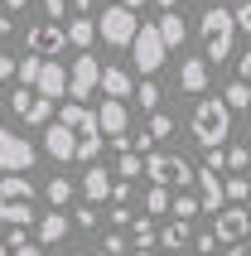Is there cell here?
I'll return each mask as SVG.
<instances>
[{"label":"cell","instance_id":"9f6ffc18","mask_svg":"<svg viewBox=\"0 0 251 256\" xmlns=\"http://www.w3.org/2000/svg\"><path fill=\"white\" fill-rule=\"evenodd\" d=\"M0 112H5V102H0Z\"/></svg>","mask_w":251,"mask_h":256},{"label":"cell","instance_id":"60d3db41","mask_svg":"<svg viewBox=\"0 0 251 256\" xmlns=\"http://www.w3.org/2000/svg\"><path fill=\"white\" fill-rule=\"evenodd\" d=\"M126 198H130V184L116 179V184H112V203H121V208H126Z\"/></svg>","mask_w":251,"mask_h":256},{"label":"cell","instance_id":"ffe728a7","mask_svg":"<svg viewBox=\"0 0 251 256\" xmlns=\"http://www.w3.org/2000/svg\"><path fill=\"white\" fill-rule=\"evenodd\" d=\"M112 174L102 170V164H92V170H87V179H82V194H87V203H102V198H112Z\"/></svg>","mask_w":251,"mask_h":256},{"label":"cell","instance_id":"11a10c76","mask_svg":"<svg viewBox=\"0 0 251 256\" xmlns=\"http://www.w3.org/2000/svg\"><path fill=\"white\" fill-rule=\"evenodd\" d=\"M164 256H184V252H164Z\"/></svg>","mask_w":251,"mask_h":256},{"label":"cell","instance_id":"277c9868","mask_svg":"<svg viewBox=\"0 0 251 256\" xmlns=\"http://www.w3.org/2000/svg\"><path fill=\"white\" fill-rule=\"evenodd\" d=\"M0 222L5 228H29L34 222V184L24 174H5L0 179Z\"/></svg>","mask_w":251,"mask_h":256},{"label":"cell","instance_id":"d4e9b609","mask_svg":"<svg viewBox=\"0 0 251 256\" xmlns=\"http://www.w3.org/2000/svg\"><path fill=\"white\" fill-rule=\"evenodd\" d=\"M5 246H10V256H44L39 242H29V232L24 228H14L10 237H5Z\"/></svg>","mask_w":251,"mask_h":256},{"label":"cell","instance_id":"30bf717a","mask_svg":"<svg viewBox=\"0 0 251 256\" xmlns=\"http://www.w3.org/2000/svg\"><path fill=\"white\" fill-rule=\"evenodd\" d=\"M246 232H251V213L242 208V203H227L222 213L212 218V237H218V242H227V246L246 242Z\"/></svg>","mask_w":251,"mask_h":256},{"label":"cell","instance_id":"ba28073f","mask_svg":"<svg viewBox=\"0 0 251 256\" xmlns=\"http://www.w3.org/2000/svg\"><path fill=\"white\" fill-rule=\"evenodd\" d=\"M34 160H39V150L24 136L0 126V174H24V170H34Z\"/></svg>","mask_w":251,"mask_h":256},{"label":"cell","instance_id":"ab89813d","mask_svg":"<svg viewBox=\"0 0 251 256\" xmlns=\"http://www.w3.org/2000/svg\"><path fill=\"white\" fill-rule=\"evenodd\" d=\"M194 246H198V256H218V237H212V232H203Z\"/></svg>","mask_w":251,"mask_h":256},{"label":"cell","instance_id":"f35d334b","mask_svg":"<svg viewBox=\"0 0 251 256\" xmlns=\"http://www.w3.org/2000/svg\"><path fill=\"white\" fill-rule=\"evenodd\" d=\"M102 252H106V256H121V252H126V237H121V232H106V242H102Z\"/></svg>","mask_w":251,"mask_h":256},{"label":"cell","instance_id":"3957f363","mask_svg":"<svg viewBox=\"0 0 251 256\" xmlns=\"http://www.w3.org/2000/svg\"><path fill=\"white\" fill-rule=\"evenodd\" d=\"M58 121L68 126V136H72V145H78V160H92L102 155V126H97V112H87L82 102H68L63 112H58Z\"/></svg>","mask_w":251,"mask_h":256},{"label":"cell","instance_id":"e575fe53","mask_svg":"<svg viewBox=\"0 0 251 256\" xmlns=\"http://www.w3.org/2000/svg\"><path fill=\"white\" fill-rule=\"evenodd\" d=\"M68 198H72V184H68V179H48V203H54V208H63Z\"/></svg>","mask_w":251,"mask_h":256},{"label":"cell","instance_id":"db71d44e","mask_svg":"<svg viewBox=\"0 0 251 256\" xmlns=\"http://www.w3.org/2000/svg\"><path fill=\"white\" fill-rule=\"evenodd\" d=\"M68 256H87V252H68Z\"/></svg>","mask_w":251,"mask_h":256},{"label":"cell","instance_id":"4316f807","mask_svg":"<svg viewBox=\"0 0 251 256\" xmlns=\"http://www.w3.org/2000/svg\"><path fill=\"white\" fill-rule=\"evenodd\" d=\"M169 213L179 218V222H188L194 213H203V203H198V194H174V203H169Z\"/></svg>","mask_w":251,"mask_h":256},{"label":"cell","instance_id":"f546056e","mask_svg":"<svg viewBox=\"0 0 251 256\" xmlns=\"http://www.w3.org/2000/svg\"><path fill=\"white\" fill-rule=\"evenodd\" d=\"M39 68H44V58L24 54V58H20V68H14V72H20V82H24V87H34V82H39Z\"/></svg>","mask_w":251,"mask_h":256},{"label":"cell","instance_id":"7a4b0ae2","mask_svg":"<svg viewBox=\"0 0 251 256\" xmlns=\"http://www.w3.org/2000/svg\"><path fill=\"white\" fill-rule=\"evenodd\" d=\"M198 39H203V58L208 63H227L232 58V44H237V14L227 10V5H212L198 20Z\"/></svg>","mask_w":251,"mask_h":256},{"label":"cell","instance_id":"f1b7e54d","mask_svg":"<svg viewBox=\"0 0 251 256\" xmlns=\"http://www.w3.org/2000/svg\"><path fill=\"white\" fill-rule=\"evenodd\" d=\"M222 102L232 106V112H242V106H251V82H242V78H237V82H232V87L222 92Z\"/></svg>","mask_w":251,"mask_h":256},{"label":"cell","instance_id":"7402d4cb","mask_svg":"<svg viewBox=\"0 0 251 256\" xmlns=\"http://www.w3.org/2000/svg\"><path fill=\"white\" fill-rule=\"evenodd\" d=\"M160 39H164V48H179V44H184V14L179 10L160 14Z\"/></svg>","mask_w":251,"mask_h":256},{"label":"cell","instance_id":"cb8c5ba5","mask_svg":"<svg viewBox=\"0 0 251 256\" xmlns=\"http://www.w3.org/2000/svg\"><path fill=\"white\" fill-rule=\"evenodd\" d=\"M10 34H14L10 14H0V82H5V78H10V72L20 68V63H14V58H10V48H5V44H10Z\"/></svg>","mask_w":251,"mask_h":256},{"label":"cell","instance_id":"44dd1931","mask_svg":"<svg viewBox=\"0 0 251 256\" xmlns=\"http://www.w3.org/2000/svg\"><path fill=\"white\" fill-rule=\"evenodd\" d=\"M92 39H97V20H87V14L68 20V44L78 48V54H87V48H92Z\"/></svg>","mask_w":251,"mask_h":256},{"label":"cell","instance_id":"d590c367","mask_svg":"<svg viewBox=\"0 0 251 256\" xmlns=\"http://www.w3.org/2000/svg\"><path fill=\"white\" fill-rule=\"evenodd\" d=\"M246 164H251V150H246V145H232V150H227V170H232V174H242Z\"/></svg>","mask_w":251,"mask_h":256},{"label":"cell","instance_id":"8d00e7d4","mask_svg":"<svg viewBox=\"0 0 251 256\" xmlns=\"http://www.w3.org/2000/svg\"><path fill=\"white\" fill-rule=\"evenodd\" d=\"M72 222H78V228H97V203H82V208L72 213Z\"/></svg>","mask_w":251,"mask_h":256},{"label":"cell","instance_id":"1f68e13d","mask_svg":"<svg viewBox=\"0 0 251 256\" xmlns=\"http://www.w3.org/2000/svg\"><path fill=\"white\" fill-rule=\"evenodd\" d=\"M154 136V140H169V136H174V116H164V112H154L150 116V126H145Z\"/></svg>","mask_w":251,"mask_h":256},{"label":"cell","instance_id":"7c38bea8","mask_svg":"<svg viewBox=\"0 0 251 256\" xmlns=\"http://www.w3.org/2000/svg\"><path fill=\"white\" fill-rule=\"evenodd\" d=\"M10 106L24 116L29 126H48V121H54V102H48V97H39V92H29V87H20V92H14V97H10Z\"/></svg>","mask_w":251,"mask_h":256},{"label":"cell","instance_id":"74e56055","mask_svg":"<svg viewBox=\"0 0 251 256\" xmlns=\"http://www.w3.org/2000/svg\"><path fill=\"white\" fill-rule=\"evenodd\" d=\"M44 14H48V24H58L68 14V0H44Z\"/></svg>","mask_w":251,"mask_h":256},{"label":"cell","instance_id":"8fae6325","mask_svg":"<svg viewBox=\"0 0 251 256\" xmlns=\"http://www.w3.org/2000/svg\"><path fill=\"white\" fill-rule=\"evenodd\" d=\"M63 48H68V29L63 24H48V20H44V24L29 29V54L34 58H58Z\"/></svg>","mask_w":251,"mask_h":256},{"label":"cell","instance_id":"8992f818","mask_svg":"<svg viewBox=\"0 0 251 256\" xmlns=\"http://www.w3.org/2000/svg\"><path fill=\"white\" fill-rule=\"evenodd\" d=\"M136 29H140L136 24V10H126L121 0L97 14V39H106L112 48H130V44H136Z\"/></svg>","mask_w":251,"mask_h":256},{"label":"cell","instance_id":"2e32d148","mask_svg":"<svg viewBox=\"0 0 251 256\" xmlns=\"http://www.w3.org/2000/svg\"><path fill=\"white\" fill-rule=\"evenodd\" d=\"M44 150H48L58 164L78 160V145H72V136H68V126H63V121H48V126H44Z\"/></svg>","mask_w":251,"mask_h":256},{"label":"cell","instance_id":"9a60e30c","mask_svg":"<svg viewBox=\"0 0 251 256\" xmlns=\"http://www.w3.org/2000/svg\"><path fill=\"white\" fill-rule=\"evenodd\" d=\"M34 92H39V97H48V102H58L63 92H68V68H63V63H54V58H44Z\"/></svg>","mask_w":251,"mask_h":256},{"label":"cell","instance_id":"83f0119b","mask_svg":"<svg viewBox=\"0 0 251 256\" xmlns=\"http://www.w3.org/2000/svg\"><path fill=\"white\" fill-rule=\"evenodd\" d=\"M116 174H121L126 184H130V179H136V174H145V155H136V150H126V155L116 160Z\"/></svg>","mask_w":251,"mask_h":256},{"label":"cell","instance_id":"836d02e7","mask_svg":"<svg viewBox=\"0 0 251 256\" xmlns=\"http://www.w3.org/2000/svg\"><path fill=\"white\" fill-rule=\"evenodd\" d=\"M227 198H232V203H246V198H251V179L232 174V179H227Z\"/></svg>","mask_w":251,"mask_h":256},{"label":"cell","instance_id":"9c48e42d","mask_svg":"<svg viewBox=\"0 0 251 256\" xmlns=\"http://www.w3.org/2000/svg\"><path fill=\"white\" fill-rule=\"evenodd\" d=\"M97 87H102V63L92 54H78V58H72V68H68V97L72 102H87Z\"/></svg>","mask_w":251,"mask_h":256},{"label":"cell","instance_id":"d6986e66","mask_svg":"<svg viewBox=\"0 0 251 256\" xmlns=\"http://www.w3.org/2000/svg\"><path fill=\"white\" fill-rule=\"evenodd\" d=\"M63 237H68V213H63V208L44 213L39 218V246H54V242H63Z\"/></svg>","mask_w":251,"mask_h":256},{"label":"cell","instance_id":"5bb4252c","mask_svg":"<svg viewBox=\"0 0 251 256\" xmlns=\"http://www.w3.org/2000/svg\"><path fill=\"white\" fill-rule=\"evenodd\" d=\"M97 126H102V136L106 140H121L126 130H130V112H126V102H102V112H97Z\"/></svg>","mask_w":251,"mask_h":256},{"label":"cell","instance_id":"4dcf8cb0","mask_svg":"<svg viewBox=\"0 0 251 256\" xmlns=\"http://www.w3.org/2000/svg\"><path fill=\"white\" fill-rule=\"evenodd\" d=\"M136 102H140V106H145V112L154 116V106H160V87H154V78H145V82L136 87Z\"/></svg>","mask_w":251,"mask_h":256},{"label":"cell","instance_id":"484cf974","mask_svg":"<svg viewBox=\"0 0 251 256\" xmlns=\"http://www.w3.org/2000/svg\"><path fill=\"white\" fill-rule=\"evenodd\" d=\"M169 203H174V194H169V188H160V184H150V188H145V218L169 213Z\"/></svg>","mask_w":251,"mask_h":256},{"label":"cell","instance_id":"e0dca14e","mask_svg":"<svg viewBox=\"0 0 251 256\" xmlns=\"http://www.w3.org/2000/svg\"><path fill=\"white\" fill-rule=\"evenodd\" d=\"M179 87H184V92H194V97H203V92H208V58H184Z\"/></svg>","mask_w":251,"mask_h":256},{"label":"cell","instance_id":"c3c4849f","mask_svg":"<svg viewBox=\"0 0 251 256\" xmlns=\"http://www.w3.org/2000/svg\"><path fill=\"white\" fill-rule=\"evenodd\" d=\"M154 5H160V10H179V0H154Z\"/></svg>","mask_w":251,"mask_h":256},{"label":"cell","instance_id":"d6a6232c","mask_svg":"<svg viewBox=\"0 0 251 256\" xmlns=\"http://www.w3.org/2000/svg\"><path fill=\"white\" fill-rule=\"evenodd\" d=\"M130 232H136V246H140V252H150V246H154V228H150V218H136V222H130Z\"/></svg>","mask_w":251,"mask_h":256},{"label":"cell","instance_id":"bcb514c9","mask_svg":"<svg viewBox=\"0 0 251 256\" xmlns=\"http://www.w3.org/2000/svg\"><path fill=\"white\" fill-rule=\"evenodd\" d=\"M227 256H251V246H246V242H237V246H227Z\"/></svg>","mask_w":251,"mask_h":256},{"label":"cell","instance_id":"6f0895ef","mask_svg":"<svg viewBox=\"0 0 251 256\" xmlns=\"http://www.w3.org/2000/svg\"><path fill=\"white\" fill-rule=\"evenodd\" d=\"M97 256H106V252H97Z\"/></svg>","mask_w":251,"mask_h":256},{"label":"cell","instance_id":"603a6c76","mask_svg":"<svg viewBox=\"0 0 251 256\" xmlns=\"http://www.w3.org/2000/svg\"><path fill=\"white\" fill-rule=\"evenodd\" d=\"M188 242H194V232H188V222H179V218L160 232V246H164V252H184Z\"/></svg>","mask_w":251,"mask_h":256},{"label":"cell","instance_id":"ee69618b","mask_svg":"<svg viewBox=\"0 0 251 256\" xmlns=\"http://www.w3.org/2000/svg\"><path fill=\"white\" fill-rule=\"evenodd\" d=\"M106 218H112L116 228H126V222H130V208H121V203H116V208H112V213H106Z\"/></svg>","mask_w":251,"mask_h":256},{"label":"cell","instance_id":"816d5d0a","mask_svg":"<svg viewBox=\"0 0 251 256\" xmlns=\"http://www.w3.org/2000/svg\"><path fill=\"white\" fill-rule=\"evenodd\" d=\"M0 256H10V246H5V242H0Z\"/></svg>","mask_w":251,"mask_h":256},{"label":"cell","instance_id":"f5cc1de1","mask_svg":"<svg viewBox=\"0 0 251 256\" xmlns=\"http://www.w3.org/2000/svg\"><path fill=\"white\" fill-rule=\"evenodd\" d=\"M232 5H251V0H232Z\"/></svg>","mask_w":251,"mask_h":256},{"label":"cell","instance_id":"6da1fadb","mask_svg":"<svg viewBox=\"0 0 251 256\" xmlns=\"http://www.w3.org/2000/svg\"><path fill=\"white\" fill-rule=\"evenodd\" d=\"M188 130H194V140L203 150H222V140L232 136V106L222 97H203L188 116Z\"/></svg>","mask_w":251,"mask_h":256},{"label":"cell","instance_id":"ac0fdd59","mask_svg":"<svg viewBox=\"0 0 251 256\" xmlns=\"http://www.w3.org/2000/svg\"><path fill=\"white\" fill-rule=\"evenodd\" d=\"M102 92L112 102H126V97H136V82H130L126 68H102Z\"/></svg>","mask_w":251,"mask_h":256},{"label":"cell","instance_id":"b9f144b4","mask_svg":"<svg viewBox=\"0 0 251 256\" xmlns=\"http://www.w3.org/2000/svg\"><path fill=\"white\" fill-rule=\"evenodd\" d=\"M208 170H218V174L227 170V150H208Z\"/></svg>","mask_w":251,"mask_h":256},{"label":"cell","instance_id":"4fadbf2b","mask_svg":"<svg viewBox=\"0 0 251 256\" xmlns=\"http://www.w3.org/2000/svg\"><path fill=\"white\" fill-rule=\"evenodd\" d=\"M222 198H227L222 174L203 164V170H198V203H203V213H212V218H218V213H222Z\"/></svg>","mask_w":251,"mask_h":256},{"label":"cell","instance_id":"f907efd6","mask_svg":"<svg viewBox=\"0 0 251 256\" xmlns=\"http://www.w3.org/2000/svg\"><path fill=\"white\" fill-rule=\"evenodd\" d=\"M121 5H126V10H140V5H145V0H121Z\"/></svg>","mask_w":251,"mask_h":256},{"label":"cell","instance_id":"5b68a950","mask_svg":"<svg viewBox=\"0 0 251 256\" xmlns=\"http://www.w3.org/2000/svg\"><path fill=\"white\" fill-rule=\"evenodd\" d=\"M145 174H150V184H160V188H179V194H188V184H198V170H194L184 155H169V150H154V155H145Z\"/></svg>","mask_w":251,"mask_h":256},{"label":"cell","instance_id":"7bdbcfd3","mask_svg":"<svg viewBox=\"0 0 251 256\" xmlns=\"http://www.w3.org/2000/svg\"><path fill=\"white\" fill-rule=\"evenodd\" d=\"M232 14H237V29H246V34H251V5H237Z\"/></svg>","mask_w":251,"mask_h":256},{"label":"cell","instance_id":"7dc6e473","mask_svg":"<svg viewBox=\"0 0 251 256\" xmlns=\"http://www.w3.org/2000/svg\"><path fill=\"white\" fill-rule=\"evenodd\" d=\"M72 10H78V14H87V10H92V0H72Z\"/></svg>","mask_w":251,"mask_h":256},{"label":"cell","instance_id":"f6af8a7d","mask_svg":"<svg viewBox=\"0 0 251 256\" xmlns=\"http://www.w3.org/2000/svg\"><path fill=\"white\" fill-rule=\"evenodd\" d=\"M242 82H251V48L242 54Z\"/></svg>","mask_w":251,"mask_h":256},{"label":"cell","instance_id":"52a82bcc","mask_svg":"<svg viewBox=\"0 0 251 256\" xmlns=\"http://www.w3.org/2000/svg\"><path fill=\"white\" fill-rule=\"evenodd\" d=\"M130 58H136V68L145 72V78H154V72L164 68L169 48H164V39H160V24H140V29H136V44H130Z\"/></svg>","mask_w":251,"mask_h":256},{"label":"cell","instance_id":"681fc988","mask_svg":"<svg viewBox=\"0 0 251 256\" xmlns=\"http://www.w3.org/2000/svg\"><path fill=\"white\" fill-rule=\"evenodd\" d=\"M29 0H5V10H24Z\"/></svg>","mask_w":251,"mask_h":256}]
</instances>
